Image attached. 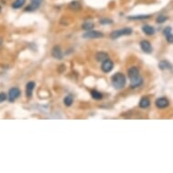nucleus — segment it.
Masks as SVG:
<instances>
[{
	"mask_svg": "<svg viewBox=\"0 0 173 173\" xmlns=\"http://www.w3.org/2000/svg\"><path fill=\"white\" fill-rule=\"evenodd\" d=\"M128 75L131 80V87L135 89L142 84V78L140 75V71L136 66H133L128 70Z\"/></svg>",
	"mask_w": 173,
	"mask_h": 173,
	"instance_id": "obj_1",
	"label": "nucleus"
},
{
	"mask_svg": "<svg viewBox=\"0 0 173 173\" xmlns=\"http://www.w3.org/2000/svg\"><path fill=\"white\" fill-rule=\"evenodd\" d=\"M112 83L115 89L117 90L122 89L126 83V78L122 73H117L112 77Z\"/></svg>",
	"mask_w": 173,
	"mask_h": 173,
	"instance_id": "obj_2",
	"label": "nucleus"
},
{
	"mask_svg": "<svg viewBox=\"0 0 173 173\" xmlns=\"http://www.w3.org/2000/svg\"><path fill=\"white\" fill-rule=\"evenodd\" d=\"M133 33V30L129 27H126V28H122V29H118V30H115L113 32L111 33L110 34V37L112 39H117L119 37H121V35H130Z\"/></svg>",
	"mask_w": 173,
	"mask_h": 173,
	"instance_id": "obj_3",
	"label": "nucleus"
},
{
	"mask_svg": "<svg viewBox=\"0 0 173 173\" xmlns=\"http://www.w3.org/2000/svg\"><path fill=\"white\" fill-rule=\"evenodd\" d=\"M83 38H88V39H98V38H103V34L98 31H94V30H90V31H86V33H84L82 34Z\"/></svg>",
	"mask_w": 173,
	"mask_h": 173,
	"instance_id": "obj_4",
	"label": "nucleus"
},
{
	"mask_svg": "<svg viewBox=\"0 0 173 173\" xmlns=\"http://www.w3.org/2000/svg\"><path fill=\"white\" fill-rule=\"evenodd\" d=\"M21 92L18 88H12L9 90L8 93V100L10 103H13L16 99H17L20 95Z\"/></svg>",
	"mask_w": 173,
	"mask_h": 173,
	"instance_id": "obj_5",
	"label": "nucleus"
},
{
	"mask_svg": "<svg viewBox=\"0 0 173 173\" xmlns=\"http://www.w3.org/2000/svg\"><path fill=\"white\" fill-rule=\"evenodd\" d=\"M140 46H141V48L142 50L144 52V53H147V54H150L152 52V47H151V43L147 40H142L141 43H140Z\"/></svg>",
	"mask_w": 173,
	"mask_h": 173,
	"instance_id": "obj_6",
	"label": "nucleus"
},
{
	"mask_svg": "<svg viewBox=\"0 0 173 173\" xmlns=\"http://www.w3.org/2000/svg\"><path fill=\"white\" fill-rule=\"evenodd\" d=\"M43 0H31V3L29 6L26 7L25 11H34L36 10L42 4Z\"/></svg>",
	"mask_w": 173,
	"mask_h": 173,
	"instance_id": "obj_7",
	"label": "nucleus"
},
{
	"mask_svg": "<svg viewBox=\"0 0 173 173\" xmlns=\"http://www.w3.org/2000/svg\"><path fill=\"white\" fill-rule=\"evenodd\" d=\"M112 68H113V63L110 59H107L104 62H103L102 70L103 73H110L112 70Z\"/></svg>",
	"mask_w": 173,
	"mask_h": 173,
	"instance_id": "obj_8",
	"label": "nucleus"
},
{
	"mask_svg": "<svg viewBox=\"0 0 173 173\" xmlns=\"http://www.w3.org/2000/svg\"><path fill=\"white\" fill-rule=\"evenodd\" d=\"M52 55L53 57H55V59H58V60H61L63 59V52L60 48V46H55L52 50Z\"/></svg>",
	"mask_w": 173,
	"mask_h": 173,
	"instance_id": "obj_9",
	"label": "nucleus"
},
{
	"mask_svg": "<svg viewBox=\"0 0 173 173\" xmlns=\"http://www.w3.org/2000/svg\"><path fill=\"white\" fill-rule=\"evenodd\" d=\"M156 106L158 107V108H160V109H164V108H166V107H168V105H169V101H168V99H166V98H159L157 101H156Z\"/></svg>",
	"mask_w": 173,
	"mask_h": 173,
	"instance_id": "obj_10",
	"label": "nucleus"
},
{
	"mask_svg": "<svg viewBox=\"0 0 173 173\" xmlns=\"http://www.w3.org/2000/svg\"><path fill=\"white\" fill-rule=\"evenodd\" d=\"M35 87V83L34 82H29L27 84H26V89H25V94H26V96L27 97H31L32 96V94H33V91H34V88Z\"/></svg>",
	"mask_w": 173,
	"mask_h": 173,
	"instance_id": "obj_11",
	"label": "nucleus"
},
{
	"mask_svg": "<svg viewBox=\"0 0 173 173\" xmlns=\"http://www.w3.org/2000/svg\"><path fill=\"white\" fill-rule=\"evenodd\" d=\"M95 59L98 61V62H104L105 60L109 59V55L107 53L105 52H98L96 55H95Z\"/></svg>",
	"mask_w": 173,
	"mask_h": 173,
	"instance_id": "obj_12",
	"label": "nucleus"
},
{
	"mask_svg": "<svg viewBox=\"0 0 173 173\" xmlns=\"http://www.w3.org/2000/svg\"><path fill=\"white\" fill-rule=\"evenodd\" d=\"M142 31L144 32V34H146L147 35H152L155 33V29L154 27H152L151 25H146L144 26H142Z\"/></svg>",
	"mask_w": 173,
	"mask_h": 173,
	"instance_id": "obj_13",
	"label": "nucleus"
},
{
	"mask_svg": "<svg viewBox=\"0 0 173 173\" xmlns=\"http://www.w3.org/2000/svg\"><path fill=\"white\" fill-rule=\"evenodd\" d=\"M69 8L73 11H78L82 8V5L79 1H76L75 0V1H73L72 3L69 4Z\"/></svg>",
	"mask_w": 173,
	"mask_h": 173,
	"instance_id": "obj_14",
	"label": "nucleus"
},
{
	"mask_svg": "<svg viewBox=\"0 0 173 173\" xmlns=\"http://www.w3.org/2000/svg\"><path fill=\"white\" fill-rule=\"evenodd\" d=\"M159 67L161 70H171L172 69V65L168 61H161V62H160Z\"/></svg>",
	"mask_w": 173,
	"mask_h": 173,
	"instance_id": "obj_15",
	"label": "nucleus"
},
{
	"mask_svg": "<svg viewBox=\"0 0 173 173\" xmlns=\"http://www.w3.org/2000/svg\"><path fill=\"white\" fill-rule=\"evenodd\" d=\"M151 104V101L149 98L147 97H143L141 101H140V107L142 108V109H146L150 106Z\"/></svg>",
	"mask_w": 173,
	"mask_h": 173,
	"instance_id": "obj_16",
	"label": "nucleus"
},
{
	"mask_svg": "<svg viewBox=\"0 0 173 173\" xmlns=\"http://www.w3.org/2000/svg\"><path fill=\"white\" fill-rule=\"evenodd\" d=\"M25 1H26V0H16L12 7H13V8H15V9H18V8L22 7L25 5Z\"/></svg>",
	"mask_w": 173,
	"mask_h": 173,
	"instance_id": "obj_17",
	"label": "nucleus"
},
{
	"mask_svg": "<svg viewBox=\"0 0 173 173\" xmlns=\"http://www.w3.org/2000/svg\"><path fill=\"white\" fill-rule=\"evenodd\" d=\"M129 19H132V20H140V19H148L151 18L150 15L144 16V15H140V16H130L128 17Z\"/></svg>",
	"mask_w": 173,
	"mask_h": 173,
	"instance_id": "obj_18",
	"label": "nucleus"
},
{
	"mask_svg": "<svg viewBox=\"0 0 173 173\" xmlns=\"http://www.w3.org/2000/svg\"><path fill=\"white\" fill-rule=\"evenodd\" d=\"M94 27V25L93 23H84L82 25V28L85 31H90V30H93Z\"/></svg>",
	"mask_w": 173,
	"mask_h": 173,
	"instance_id": "obj_19",
	"label": "nucleus"
},
{
	"mask_svg": "<svg viewBox=\"0 0 173 173\" xmlns=\"http://www.w3.org/2000/svg\"><path fill=\"white\" fill-rule=\"evenodd\" d=\"M64 103L66 106H71L73 103V96L72 95H67L64 100Z\"/></svg>",
	"mask_w": 173,
	"mask_h": 173,
	"instance_id": "obj_20",
	"label": "nucleus"
},
{
	"mask_svg": "<svg viewBox=\"0 0 173 173\" xmlns=\"http://www.w3.org/2000/svg\"><path fill=\"white\" fill-rule=\"evenodd\" d=\"M92 97L95 100H101L103 98V94L98 91H93L92 92Z\"/></svg>",
	"mask_w": 173,
	"mask_h": 173,
	"instance_id": "obj_21",
	"label": "nucleus"
},
{
	"mask_svg": "<svg viewBox=\"0 0 173 173\" xmlns=\"http://www.w3.org/2000/svg\"><path fill=\"white\" fill-rule=\"evenodd\" d=\"M167 19H168V17L165 16H159V17L157 18V23L162 24V23H164Z\"/></svg>",
	"mask_w": 173,
	"mask_h": 173,
	"instance_id": "obj_22",
	"label": "nucleus"
},
{
	"mask_svg": "<svg viewBox=\"0 0 173 173\" xmlns=\"http://www.w3.org/2000/svg\"><path fill=\"white\" fill-rule=\"evenodd\" d=\"M112 23V20L108 19V18H103V19L100 20V24H102V25H110Z\"/></svg>",
	"mask_w": 173,
	"mask_h": 173,
	"instance_id": "obj_23",
	"label": "nucleus"
},
{
	"mask_svg": "<svg viewBox=\"0 0 173 173\" xmlns=\"http://www.w3.org/2000/svg\"><path fill=\"white\" fill-rule=\"evenodd\" d=\"M165 36H166V39H167L168 43H169V44H172V43H173V34L171 33H169L168 34H165Z\"/></svg>",
	"mask_w": 173,
	"mask_h": 173,
	"instance_id": "obj_24",
	"label": "nucleus"
},
{
	"mask_svg": "<svg viewBox=\"0 0 173 173\" xmlns=\"http://www.w3.org/2000/svg\"><path fill=\"white\" fill-rule=\"evenodd\" d=\"M7 96L5 93H0V103L5 102L7 100Z\"/></svg>",
	"mask_w": 173,
	"mask_h": 173,
	"instance_id": "obj_25",
	"label": "nucleus"
},
{
	"mask_svg": "<svg viewBox=\"0 0 173 173\" xmlns=\"http://www.w3.org/2000/svg\"><path fill=\"white\" fill-rule=\"evenodd\" d=\"M1 46H2V38H0V48H1Z\"/></svg>",
	"mask_w": 173,
	"mask_h": 173,
	"instance_id": "obj_26",
	"label": "nucleus"
},
{
	"mask_svg": "<svg viewBox=\"0 0 173 173\" xmlns=\"http://www.w3.org/2000/svg\"><path fill=\"white\" fill-rule=\"evenodd\" d=\"M0 11H1V7H0Z\"/></svg>",
	"mask_w": 173,
	"mask_h": 173,
	"instance_id": "obj_27",
	"label": "nucleus"
}]
</instances>
